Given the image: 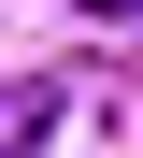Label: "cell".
Masks as SVG:
<instances>
[{
	"label": "cell",
	"mask_w": 143,
	"mask_h": 158,
	"mask_svg": "<svg viewBox=\"0 0 143 158\" xmlns=\"http://www.w3.org/2000/svg\"><path fill=\"white\" fill-rule=\"evenodd\" d=\"M86 15H100V29H143V0H86Z\"/></svg>",
	"instance_id": "6da1fadb"
}]
</instances>
